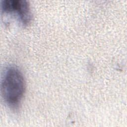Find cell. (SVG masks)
<instances>
[{
  "instance_id": "obj_1",
  "label": "cell",
  "mask_w": 127,
  "mask_h": 127,
  "mask_svg": "<svg viewBox=\"0 0 127 127\" xmlns=\"http://www.w3.org/2000/svg\"><path fill=\"white\" fill-rule=\"evenodd\" d=\"M25 83L21 71L16 67L10 66L4 72L1 82V93L8 106H18L25 92Z\"/></svg>"
},
{
  "instance_id": "obj_2",
  "label": "cell",
  "mask_w": 127,
  "mask_h": 127,
  "mask_svg": "<svg viewBox=\"0 0 127 127\" xmlns=\"http://www.w3.org/2000/svg\"><path fill=\"white\" fill-rule=\"evenodd\" d=\"M3 12L16 13L23 25H27L31 20L32 14L28 1L25 0H3L1 2Z\"/></svg>"
}]
</instances>
